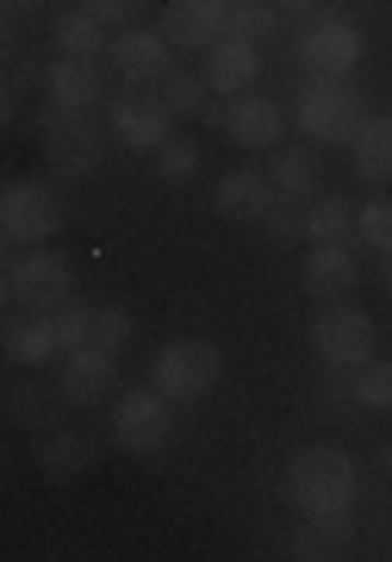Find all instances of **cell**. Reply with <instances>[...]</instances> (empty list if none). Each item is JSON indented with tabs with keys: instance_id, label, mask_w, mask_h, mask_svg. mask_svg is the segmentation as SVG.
Returning a JSON list of instances; mask_svg holds the SVG:
<instances>
[{
	"instance_id": "obj_39",
	"label": "cell",
	"mask_w": 392,
	"mask_h": 562,
	"mask_svg": "<svg viewBox=\"0 0 392 562\" xmlns=\"http://www.w3.org/2000/svg\"><path fill=\"white\" fill-rule=\"evenodd\" d=\"M380 469H387V475H392V443H387V450H380Z\"/></svg>"
},
{
	"instance_id": "obj_27",
	"label": "cell",
	"mask_w": 392,
	"mask_h": 562,
	"mask_svg": "<svg viewBox=\"0 0 392 562\" xmlns=\"http://www.w3.org/2000/svg\"><path fill=\"white\" fill-rule=\"evenodd\" d=\"M355 232V213L343 201H312L305 206V238L312 244H349Z\"/></svg>"
},
{
	"instance_id": "obj_25",
	"label": "cell",
	"mask_w": 392,
	"mask_h": 562,
	"mask_svg": "<svg viewBox=\"0 0 392 562\" xmlns=\"http://www.w3.org/2000/svg\"><path fill=\"white\" fill-rule=\"evenodd\" d=\"M349 394H355V406H368V413H392V357L361 362L349 375Z\"/></svg>"
},
{
	"instance_id": "obj_34",
	"label": "cell",
	"mask_w": 392,
	"mask_h": 562,
	"mask_svg": "<svg viewBox=\"0 0 392 562\" xmlns=\"http://www.w3.org/2000/svg\"><path fill=\"white\" fill-rule=\"evenodd\" d=\"M7 419L13 425H50V406H44L32 387H7Z\"/></svg>"
},
{
	"instance_id": "obj_36",
	"label": "cell",
	"mask_w": 392,
	"mask_h": 562,
	"mask_svg": "<svg viewBox=\"0 0 392 562\" xmlns=\"http://www.w3.org/2000/svg\"><path fill=\"white\" fill-rule=\"evenodd\" d=\"M0 7H7V20H20V13H32L38 0H0Z\"/></svg>"
},
{
	"instance_id": "obj_33",
	"label": "cell",
	"mask_w": 392,
	"mask_h": 562,
	"mask_svg": "<svg viewBox=\"0 0 392 562\" xmlns=\"http://www.w3.org/2000/svg\"><path fill=\"white\" fill-rule=\"evenodd\" d=\"M50 325H57L62 350H76V344H88V331H94V306L69 301V306H57V313H50Z\"/></svg>"
},
{
	"instance_id": "obj_21",
	"label": "cell",
	"mask_w": 392,
	"mask_h": 562,
	"mask_svg": "<svg viewBox=\"0 0 392 562\" xmlns=\"http://www.w3.org/2000/svg\"><path fill=\"white\" fill-rule=\"evenodd\" d=\"M349 157H355V176L387 188L392 181V113H368L361 132L349 138Z\"/></svg>"
},
{
	"instance_id": "obj_23",
	"label": "cell",
	"mask_w": 392,
	"mask_h": 562,
	"mask_svg": "<svg viewBox=\"0 0 392 562\" xmlns=\"http://www.w3.org/2000/svg\"><path fill=\"white\" fill-rule=\"evenodd\" d=\"M50 38H57V50H62V57H88V63H94L100 50H113V38H106V20H94L88 7H76V13H62Z\"/></svg>"
},
{
	"instance_id": "obj_1",
	"label": "cell",
	"mask_w": 392,
	"mask_h": 562,
	"mask_svg": "<svg viewBox=\"0 0 392 562\" xmlns=\"http://www.w3.org/2000/svg\"><path fill=\"white\" fill-rule=\"evenodd\" d=\"M355 487H361V469H355V457L336 450V443H305V450L287 462V475H280V494H287V506H299V513L355 506Z\"/></svg>"
},
{
	"instance_id": "obj_31",
	"label": "cell",
	"mask_w": 392,
	"mask_h": 562,
	"mask_svg": "<svg viewBox=\"0 0 392 562\" xmlns=\"http://www.w3.org/2000/svg\"><path fill=\"white\" fill-rule=\"evenodd\" d=\"M255 232H262V238H275V244L305 238V213H299V206L287 201V194H275V206H268V213L255 220Z\"/></svg>"
},
{
	"instance_id": "obj_18",
	"label": "cell",
	"mask_w": 392,
	"mask_h": 562,
	"mask_svg": "<svg viewBox=\"0 0 392 562\" xmlns=\"http://www.w3.org/2000/svg\"><path fill=\"white\" fill-rule=\"evenodd\" d=\"M44 94H50V106H62V113H94L100 69L88 57H57L44 69Z\"/></svg>"
},
{
	"instance_id": "obj_5",
	"label": "cell",
	"mask_w": 392,
	"mask_h": 562,
	"mask_svg": "<svg viewBox=\"0 0 392 562\" xmlns=\"http://www.w3.org/2000/svg\"><path fill=\"white\" fill-rule=\"evenodd\" d=\"M218 375H224V362H218L212 338H175V344H162L157 362H150V382L175 406H199L218 387Z\"/></svg>"
},
{
	"instance_id": "obj_6",
	"label": "cell",
	"mask_w": 392,
	"mask_h": 562,
	"mask_svg": "<svg viewBox=\"0 0 392 562\" xmlns=\"http://www.w3.org/2000/svg\"><path fill=\"white\" fill-rule=\"evenodd\" d=\"M312 350L331 375H355L373 357V319L349 301H318L312 313Z\"/></svg>"
},
{
	"instance_id": "obj_8",
	"label": "cell",
	"mask_w": 392,
	"mask_h": 562,
	"mask_svg": "<svg viewBox=\"0 0 392 562\" xmlns=\"http://www.w3.org/2000/svg\"><path fill=\"white\" fill-rule=\"evenodd\" d=\"M38 132H44L50 162H57V176H88V169H100V125H94V113H62V106H44Z\"/></svg>"
},
{
	"instance_id": "obj_11",
	"label": "cell",
	"mask_w": 392,
	"mask_h": 562,
	"mask_svg": "<svg viewBox=\"0 0 392 562\" xmlns=\"http://www.w3.org/2000/svg\"><path fill=\"white\" fill-rule=\"evenodd\" d=\"M361 25L336 20V13H324V20H312L305 32H299V63L312 69V76H355V63H361Z\"/></svg>"
},
{
	"instance_id": "obj_37",
	"label": "cell",
	"mask_w": 392,
	"mask_h": 562,
	"mask_svg": "<svg viewBox=\"0 0 392 562\" xmlns=\"http://www.w3.org/2000/svg\"><path fill=\"white\" fill-rule=\"evenodd\" d=\"M275 7H287V13H305V7H318V0H275Z\"/></svg>"
},
{
	"instance_id": "obj_32",
	"label": "cell",
	"mask_w": 392,
	"mask_h": 562,
	"mask_svg": "<svg viewBox=\"0 0 392 562\" xmlns=\"http://www.w3.org/2000/svg\"><path fill=\"white\" fill-rule=\"evenodd\" d=\"M194 169H199V144H194V138H169V144L157 150V176H162V181H187Z\"/></svg>"
},
{
	"instance_id": "obj_10",
	"label": "cell",
	"mask_w": 392,
	"mask_h": 562,
	"mask_svg": "<svg viewBox=\"0 0 392 562\" xmlns=\"http://www.w3.org/2000/svg\"><path fill=\"white\" fill-rule=\"evenodd\" d=\"M169 120H175V113L157 101V88H125V94L106 106V125H113V138L125 144V150H162V144L175 138Z\"/></svg>"
},
{
	"instance_id": "obj_38",
	"label": "cell",
	"mask_w": 392,
	"mask_h": 562,
	"mask_svg": "<svg viewBox=\"0 0 392 562\" xmlns=\"http://www.w3.org/2000/svg\"><path fill=\"white\" fill-rule=\"evenodd\" d=\"M380 281H387V294H392V257H387V262H380Z\"/></svg>"
},
{
	"instance_id": "obj_3",
	"label": "cell",
	"mask_w": 392,
	"mask_h": 562,
	"mask_svg": "<svg viewBox=\"0 0 392 562\" xmlns=\"http://www.w3.org/2000/svg\"><path fill=\"white\" fill-rule=\"evenodd\" d=\"M0 294L13 313H57V306L76 301V276H69V262L57 250H13L7 262V276H0Z\"/></svg>"
},
{
	"instance_id": "obj_19",
	"label": "cell",
	"mask_w": 392,
	"mask_h": 562,
	"mask_svg": "<svg viewBox=\"0 0 392 562\" xmlns=\"http://www.w3.org/2000/svg\"><path fill=\"white\" fill-rule=\"evenodd\" d=\"M275 181L268 176H255V169H231V176L218 181V194H212V206L224 213V220H243V225H255L268 206H275Z\"/></svg>"
},
{
	"instance_id": "obj_28",
	"label": "cell",
	"mask_w": 392,
	"mask_h": 562,
	"mask_svg": "<svg viewBox=\"0 0 392 562\" xmlns=\"http://www.w3.org/2000/svg\"><path fill=\"white\" fill-rule=\"evenodd\" d=\"M275 25H280V7L275 0H231V38H275Z\"/></svg>"
},
{
	"instance_id": "obj_35",
	"label": "cell",
	"mask_w": 392,
	"mask_h": 562,
	"mask_svg": "<svg viewBox=\"0 0 392 562\" xmlns=\"http://www.w3.org/2000/svg\"><path fill=\"white\" fill-rule=\"evenodd\" d=\"M94 20H106V25H138V13L150 7V0H81Z\"/></svg>"
},
{
	"instance_id": "obj_30",
	"label": "cell",
	"mask_w": 392,
	"mask_h": 562,
	"mask_svg": "<svg viewBox=\"0 0 392 562\" xmlns=\"http://www.w3.org/2000/svg\"><path fill=\"white\" fill-rule=\"evenodd\" d=\"M355 232H361V244H368V250L392 257V201H368L361 213H355Z\"/></svg>"
},
{
	"instance_id": "obj_9",
	"label": "cell",
	"mask_w": 392,
	"mask_h": 562,
	"mask_svg": "<svg viewBox=\"0 0 392 562\" xmlns=\"http://www.w3.org/2000/svg\"><path fill=\"white\" fill-rule=\"evenodd\" d=\"M57 394L62 406H94L106 394H118V350H100V344H76L57 357Z\"/></svg>"
},
{
	"instance_id": "obj_26",
	"label": "cell",
	"mask_w": 392,
	"mask_h": 562,
	"mask_svg": "<svg viewBox=\"0 0 392 562\" xmlns=\"http://www.w3.org/2000/svg\"><path fill=\"white\" fill-rule=\"evenodd\" d=\"M150 88H157V101L169 113H199L206 106V76H187V69H162Z\"/></svg>"
},
{
	"instance_id": "obj_2",
	"label": "cell",
	"mask_w": 392,
	"mask_h": 562,
	"mask_svg": "<svg viewBox=\"0 0 392 562\" xmlns=\"http://www.w3.org/2000/svg\"><path fill=\"white\" fill-rule=\"evenodd\" d=\"M293 120L312 144H349L361 132V120H368V94L349 76H312L299 88Z\"/></svg>"
},
{
	"instance_id": "obj_22",
	"label": "cell",
	"mask_w": 392,
	"mask_h": 562,
	"mask_svg": "<svg viewBox=\"0 0 392 562\" xmlns=\"http://www.w3.org/2000/svg\"><path fill=\"white\" fill-rule=\"evenodd\" d=\"M268 181H275L287 201H312L318 181H324V169H318V150H299V144H287V150H268Z\"/></svg>"
},
{
	"instance_id": "obj_16",
	"label": "cell",
	"mask_w": 392,
	"mask_h": 562,
	"mask_svg": "<svg viewBox=\"0 0 392 562\" xmlns=\"http://www.w3.org/2000/svg\"><path fill=\"white\" fill-rule=\"evenodd\" d=\"M224 132H231L243 150H275L280 132H287V113H280V101H268V94H237L231 101V120H224Z\"/></svg>"
},
{
	"instance_id": "obj_15",
	"label": "cell",
	"mask_w": 392,
	"mask_h": 562,
	"mask_svg": "<svg viewBox=\"0 0 392 562\" xmlns=\"http://www.w3.org/2000/svg\"><path fill=\"white\" fill-rule=\"evenodd\" d=\"M299 281H305V294H312V301H349V288L361 281V262H355L349 244H312Z\"/></svg>"
},
{
	"instance_id": "obj_17",
	"label": "cell",
	"mask_w": 392,
	"mask_h": 562,
	"mask_svg": "<svg viewBox=\"0 0 392 562\" xmlns=\"http://www.w3.org/2000/svg\"><path fill=\"white\" fill-rule=\"evenodd\" d=\"M349 543H355V519H349V506H336V513H305V525L287 538V557L324 562V557H343Z\"/></svg>"
},
{
	"instance_id": "obj_12",
	"label": "cell",
	"mask_w": 392,
	"mask_h": 562,
	"mask_svg": "<svg viewBox=\"0 0 392 562\" xmlns=\"http://www.w3.org/2000/svg\"><path fill=\"white\" fill-rule=\"evenodd\" d=\"M106 63L125 76V88H150L162 69H175V44L162 38V25H125L106 50Z\"/></svg>"
},
{
	"instance_id": "obj_29",
	"label": "cell",
	"mask_w": 392,
	"mask_h": 562,
	"mask_svg": "<svg viewBox=\"0 0 392 562\" xmlns=\"http://www.w3.org/2000/svg\"><path fill=\"white\" fill-rule=\"evenodd\" d=\"M131 331H138V319H131L125 306H94V331H88V344H100V350H125Z\"/></svg>"
},
{
	"instance_id": "obj_7",
	"label": "cell",
	"mask_w": 392,
	"mask_h": 562,
	"mask_svg": "<svg viewBox=\"0 0 392 562\" xmlns=\"http://www.w3.org/2000/svg\"><path fill=\"white\" fill-rule=\"evenodd\" d=\"M113 431H118L125 450L157 457L162 443H169V431H175V401H169L157 382L150 387H125V394L113 401Z\"/></svg>"
},
{
	"instance_id": "obj_13",
	"label": "cell",
	"mask_w": 392,
	"mask_h": 562,
	"mask_svg": "<svg viewBox=\"0 0 392 562\" xmlns=\"http://www.w3.org/2000/svg\"><path fill=\"white\" fill-rule=\"evenodd\" d=\"M231 32V0H169L162 7V38L175 50H212Z\"/></svg>"
},
{
	"instance_id": "obj_20",
	"label": "cell",
	"mask_w": 392,
	"mask_h": 562,
	"mask_svg": "<svg viewBox=\"0 0 392 562\" xmlns=\"http://www.w3.org/2000/svg\"><path fill=\"white\" fill-rule=\"evenodd\" d=\"M7 357L20 369H44L50 357H62V338L50 325V313H13L7 319Z\"/></svg>"
},
{
	"instance_id": "obj_14",
	"label": "cell",
	"mask_w": 392,
	"mask_h": 562,
	"mask_svg": "<svg viewBox=\"0 0 392 562\" xmlns=\"http://www.w3.org/2000/svg\"><path fill=\"white\" fill-rule=\"evenodd\" d=\"M255 76H262V50H255L250 38H231V32H224V38L206 50V88H212V94H224V101L250 94Z\"/></svg>"
},
{
	"instance_id": "obj_4",
	"label": "cell",
	"mask_w": 392,
	"mask_h": 562,
	"mask_svg": "<svg viewBox=\"0 0 392 562\" xmlns=\"http://www.w3.org/2000/svg\"><path fill=\"white\" fill-rule=\"evenodd\" d=\"M62 232V194L50 181L38 176H20L7 181V194H0V238L13 244V250H38Z\"/></svg>"
},
{
	"instance_id": "obj_24",
	"label": "cell",
	"mask_w": 392,
	"mask_h": 562,
	"mask_svg": "<svg viewBox=\"0 0 392 562\" xmlns=\"http://www.w3.org/2000/svg\"><path fill=\"white\" fill-rule=\"evenodd\" d=\"M88 462H94V443L81 438V431H57V438H44V450H38V469L44 475H57V482L81 475Z\"/></svg>"
}]
</instances>
